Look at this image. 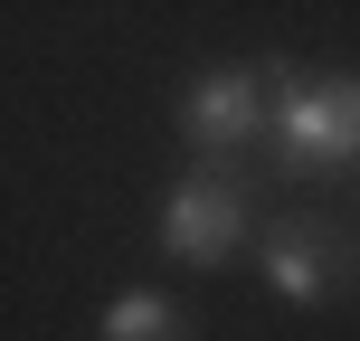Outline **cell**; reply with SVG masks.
Listing matches in <instances>:
<instances>
[{
	"mask_svg": "<svg viewBox=\"0 0 360 341\" xmlns=\"http://www.w3.org/2000/svg\"><path fill=\"white\" fill-rule=\"evenodd\" d=\"M275 86V162L285 171H351L360 162V76H304L294 57H266Z\"/></svg>",
	"mask_w": 360,
	"mask_h": 341,
	"instance_id": "cell-1",
	"label": "cell"
},
{
	"mask_svg": "<svg viewBox=\"0 0 360 341\" xmlns=\"http://www.w3.org/2000/svg\"><path fill=\"white\" fill-rule=\"evenodd\" d=\"M256 237H266L256 228V171H237V162H199L162 199V247L180 266H237Z\"/></svg>",
	"mask_w": 360,
	"mask_h": 341,
	"instance_id": "cell-2",
	"label": "cell"
},
{
	"mask_svg": "<svg viewBox=\"0 0 360 341\" xmlns=\"http://www.w3.org/2000/svg\"><path fill=\"white\" fill-rule=\"evenodd\" d=\"M256 266H266V285L285 294V304L313 313V304H332L360 275V237L342 218H323V209H275L266 237H256Z\"/></svg>",
	"mask_w": 360,
	"mask_h": 341,
	"instance_id": "cell-3",
	"label": "cell"
},
{
	"mask_svg": "<svg viewBox=\"0 0 360 341\" xmlns=\"http://www.w3.org/2000/svg\"><path fill=\"white\" fill-rule=\"evenodd\" d=\"M180 133H190L199 162H237L256 133H275V86H266V67H209V76H190V95H180Z\"/></svg>",
	"mask_w": 360,
	"mask_h": 341,
	"instance_id": "cell-4",
	"label": "cell"
},
{
	"mask_svg": "<svg viewBox=\"0 0 360 341\" xmlns=\"http://www.w3.org/2000/svg\"><path fill=\"white\" fill-rule=\"evenodd\" d=\"M105 341H190V313H180L171 294L133 285V294H114V304H105Z\"/></svg>",
	"mask_w": 360,
	"mask_h": 341,
	"instance_id": "cell-5",
	"label": "cell"
}]
</instances>
